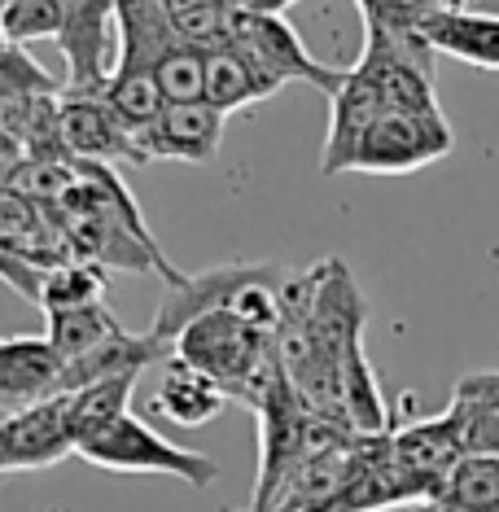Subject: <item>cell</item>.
<instances>
[{"label":"cell","instance_id":"obj_1","mask_svg":"<svg viewBox=\"0 0 499 512\" xmlns=\"http://www.w3.org/2000/svg\"><path fill=\"white\" fill-rule=\"evenodd\" d=\"M171 355L184 359V364H193L197 372H206L211 381L224 386L228 399H237V390L246 386L254 372L268 364V359H276V333L254 329V324L241 320L228 302V307L211 311V316L193 320L189 329L176 337Z\"/></svg>","mask_w":499,"mask_h":512},{"label":"cell","instance_id":"obj_2","mask_svg":"<svg viewBox=\"0 0 499 512\" xmlns=\"http://www.w3.org/2000/svg\"><path fill=\"white\" fill-rule=\"evenodd\" d=\"M75 456H84L88 464L110 469V473H167V477L189 482L193 491H206V486L219 477V464L211 456L167 442L136 412H123L110 429H101L97 438H88Z\"/></svg>","mask_w":499,"mask_h":512},{"label":"cell","instance_id":"obj_3","mask_svg":"<svg viewBox=\"0 0 499 512\" xmlns=\"http://www.w3.org/2000/svg\"><path fill=\"white\" fill-rule=\"evenodd\" d=\"M451 149H456V136H451V123L443 119V110L438 114L386 110L359 136L351 171H364V176H408L416 167L447 158Z\"/></svg>","mask_w":499,"mask_h":512},{"label":"cell","instance_id":"obj_4","mask_svg":"<svg viewBox=\"0 0 499 512\" xmlns=\"http://www.w3.org/2000/svg\"><path fill=\"white\" fill-rule=\"evenodd\" d=\"M232 49H241L259 66L263 75L272 79L276 88H289V84H311L324 97L342 88L346 71L342 66H324L320 57H311V49L303 44L294 27L285 18H268V14H246L237 9V27H232Z\"/></svg>","mask_w":499,"mask_h":512},{"label":"cell","instance_id":"obj_5","mask_svg":"<svg viewBox=\"0 0 499 512\" xmlns=\"http://www.w3.org/2000/svg\"><path fill=\"white\" fill-rule=\"evenodd\" d=\"M276 272H281L276 263H215V267H206V272H197V276H184L176 289H167V298H162L154 324H149V337L171 351L176 337L189 329L193 320H202V316H211V311L228 307V302L237 298L246 285L268 281V276H276Z\"/></svg>","mask_w":499,"mask_h":512},{"label":"cell","instance_id":"obj_6","mask_svg":"<svg viewBox=\"0 0 499 512\" xmlns=\"http://www.w3.org/2000/svg\"><path fill=\"white\" fill-rule=\"evenodd\" d=\"M62 145L75 162H127V167H149L145 149L123 127L101 92H62Z\"/></svg>","mask_w":499,"mask_h":512},{"label":"cell","instance_id":"obj_7","mask_svg":"<svg viewBox=\"0 0 499 512\" xmlns=\"http://www.w3.org/2000/svg\"><path fill=\"white\" fill-rule=\"evenodd\" d=\"M62 9V44L66 53V88L62 92H101L114 40V0H57Z\"/></svg>","mask_w":499,"mask_h":512},{"label":"cell","instance_id":"obj_8","mask_svg":"<svg viewBox=\"0 0 499 512\" xmlns=\"http://www.w3.org/2000/svg\"><path fill=\"white\" fill-rule=\"evenodd\" d=\"M66 456H75L71 421H66V394L0 421V473L53 469Z\"/></svg>","mask_w":499,"mask_h":512},{"label":"cell","instance_id":"obj_9","mask_svg":"<svg viewBox=\"0 0 499 512\" xmlns=\"http://www.w3.org/2000/svg\"><path fill=\"white\" fill-rule=\"evenodd\" d=\"M224 114L211 110L206 101L197 106H167L145 132H136V145L145 149L149 162L171 158V162H189V167H206L215 162L219 145H224Z\"/></svg>","mask_w":499,"mask_h":512},{"label":"cell","instance_id":"obj_10","mask_svg":"<svg viewBox=\"0 0 499 512\" xmlns=\"http://www.w3.org/2000/svg\"><path fill=\"white\" fill-rule=\"evenodd\" d=\"M62 394V359L44 337H0V421Z\"/></svg>","mask_w":499,"mask_h":512},{"label":"cell","instance_id":"obj_11","mask_svg":"<svg viewBox=\"0 0 499 512\" xmlns=\"http://www.w3.org/2000/svg\"><path fill=\"white\" fill-rule=\"evenodd\" d=\"M381 114H386V106H381L377 88L351 66L346 79H342V88L329 97V136H324V149H320L324 176H342V171H351L359 136H364Z\"/></svg>","mask_w":499,"mask_h":512},{"label":"cell","instance_id":"obj_12","mask_svg":"<svg viewBox=\"0 0 499 512\" xmlns=\"http://www.w3.org/2000/svg\"><path fill=\"white\" fill-rule=\"evenodd\" d=\"M232 399L224 394L219 381H211L206 372H197L193 364L171 355L162 364V381H158V394H154V412L167 416L171 425H184V429H197L206 421H215Z\"/></svg>","mask_w":499,"mask_h":512},{"label":"cell","instance_id":"obj_13","mask_svg":"<svg viewBox=\"0 0 499 512\" xmlns=\"http://www.w3.org/2000/svg\"><path fill=\"white\" fill-rule=\"evenodd\" d=\"M355 71L377 88L381 106L399 110V114H438V92H434V75L416 71L412 62L394 57L377 44H364V57L355 62Z\"/></svg>","mask_w":499,"mask_h":512},{"label":"cell","instance_id":"obj_14","mask_svg":"<svg viewBox=\"0 0 499 512\" xmlns=\"http://www.w3.org/2000/svg\"><path fill=\"white\" fill-rule=\"evenodd\" d=\"M425 40L434 53H447L464 66H478V71H499V18L495 14H434L425 18Z\"/></svg>","mask_w":499,"mask_h":512},{"label":"cell","instance_id":"obj_15","mask_svg":"<svg viewBox=\"0 0 499 512\" xmlns=\"http://www.w3.org/2000/svg\"><path fill=\"white\" fill-rule=\"evenodd\" d=\"M276 92L281 88H276L241 49L228 44V49H219V53H206V106L219 110L224 119L254 106V101L276 97Z\"/></svg>","mask_w":499,"mask_h":512},{"label":"cell","instance_id":"obj_16","mask_svg":"<svg viewBox=\"0 0 499 512\" xmlns=\"http://www.w3.org/2000/svg\"><path fill=\"white\" fill-rule=\"evenodd\" d=\"M132 390H136V377H114V381H97V386L66 394V421H71L75 451L88 438H97L101 429H110L123 412H132Z\"/></svg>","mask_w":499,"mask_h":512},{"label":"cell","instance_id":"obj_17","mask_svg":"<svg viewBox=\"0 0 499 512\" xmlns=\"http://www.w3.org/2000/svg\"><path fill=\"white\" fill-rule=\"evenodd\" d=\"M123 324L114 320V311L106 302H97V307H75V311H49V333H44V342L57 351L62 364H75V359L92 355L97 346H106L110 337H119Z\"/></svg>","mask_w":499,"mask_h":512},{"label":"cell","instance_id":"obj_18","mask_svg":"<svg viewBox=\"0 0 499 512\" xmlns=\"http://www.w3.org/2000/svg\"><path fill=\"white\" fill-rule=\"evenodd\" d=\"M434 512H499V456H464L451 469Z\"/></svg>","mask_w":499,"mask_h":512},{"label":"cell","instance_id":"obj_19","mask_svg":"<svg viewBox=\"0 0 499 512\" xmlns=\"http://www.w3.org/2000/svg\"><path fill=\"white\" fill-rule=\"evenodd\" d=\"M101 101L119 114L132 136L145 132V127L167 110V97H162L158 79L145 75V71H110L106 84H101Z\"/></svg>","mask_w":499,"mask_h":512},{"label":"cell","instance_id":"obj_20","mask_svg":"<svg viewBox=\"0 0 499 512\" xmlns=\"http://www.w3.org/2000/svg\"><path fill=\"white\" fill-rule=\"evenodd\" d=\"M106 302V272L88 263H62L53 272H44V285H40V307L44 316L49 311H75V307H97Z\"/></svg>","mask_w":499,"mask_h":512},{"label":"cell","instance_id":"obj_21","mask_svg":"<svg viewBox=\"0 0 499 512\" xmlns=\"http://www.w3.org/2000/svg\"><path fill=\"white\" fill-rule=\"evenodd\" d=\"M154 79H158L162 97H167V106H197V101H206V53L189 49V44H176L154 66Z\"/></svg>","mask_w":499,"mask_h":512},{"label":"cell","instance_id":"obj_22","mask_svg":"<svg viewBox=\"0 0 499 512\" xmlns=\"http://www.w3.org/2000/svg\"><path fill=\"white\" fill-rule=\"evenodd\" d=\"M0 31L14 49L31 40H57L62 36V9H57V0H9L0 9Z\"/></svg>","mask_w":499,"mask_h":512},{"label":"cell","instance_id":"obj_23","mask_svg":"<svg viewBox=\"0 0 499 512\" xmlns=\"http://www.w3.org/2000/svg\"><path fill=\"white\" fill-rule=\"evenodd\" d=\"M447 421L456 429L460 456H499V412L495 407L451 399Z\"/></svg>","mask_w":499,"mask_h":512},{"label":"cell","instance_id":"obj_24","mask_svg":"<svg viewBox=\"0 0 499 512\" xmlns=\"http://www.w3.org/2000/svg\"><path fill=\"white\" fill-rule=\"evenodd\" d=\"M451 399L482 403V407H495L499 412V372H469V377H460Z\"/></svg>","mask_w":499,"mask_h":512},{"label":"cell","instance_id":"obj_25","mask_svg":"<svg viewBox=\"0 0 499 512\" xmlns=\"http://www.w3.org/2000/svg\"><path fill=\"white\" fill-rule=\"evenodd\" d=\"M215 5H224V0H158V9L171 18V27H180L184 18H197V14H206V9H215Z\"/></svg>","mask_w":499,"mask_h":512},{"label":"cell","instance_id":"obj_26","mask_svg":"<svg viewBox=\"0 0 499 512\" xmlns=\"http://www.w3.org/2000/svg\"><path fill=\"white\" fill-rule=\"evenodd\" d=\"M237 9H246V14H268V18H285L289 5H298V0H232Z\"/></svg>","mask_w":499,"mask_h":512},{"label":"cell","instance_id":"obj_27","mask_svg":"<svg viewBox=\"0 0 499 512\" xmlns=\"http://www.w3.org/2000/svg\"><path fill=\"white\" fill-rule=\"evenodd\" d=\"M473 5L478 0H434V9H443V14H473Z\"/></svg>","mask_w":499,"mask_h":512},{"label":"cell","instance_id":"obj_28","mask_svg":"<svg viewBox=\"0 0 499 512\" xmlns=\"http://www.w3.org/2000/svg\"><path fill=\"white\" fill-rule=\"evenodd\" d=\"M425 512H434V508H425Z\"/></svg>","mask_w":499,"mask_h":512}]
</instances>
